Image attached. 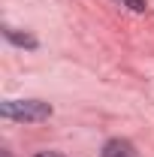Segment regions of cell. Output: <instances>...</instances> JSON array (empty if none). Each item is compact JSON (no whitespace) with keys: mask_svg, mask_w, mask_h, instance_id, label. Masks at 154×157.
I'll return each mask as SVG.
<instances>
[{"mask_svg":"<svg viewBox=\"0 0 154 157\" xmlns=\"http://www.w3.org/2000/svg\"><path fill=\"white\" fill-rule=\"evenodd\" d=\"M0 115L6 121H24V124H37L45 121L52 115V106L42 103V100H6L0 106Z\"/></svg>","mask_w":154,"mask_h":157,"instance_id":"6da1fadb","label":"cell"},{"mask_svg":"<svg viewBox=\"0 0 154 157\" xmlns=\"http://www.w3.org/2000/svg\"><path fill=\"white\" fill-rule=\"evenodd\" d=\"M103 157H139V154L133 151V145L127 139H112V142H106Z\"/></svg>","mask_w":154,"mask_h":157,"instance_id":"7a4b0ae2","label":"cell"},{"mask_svg":"<svg viewBox=\"0 0 154 157\" xmlns=\"http://www.w3.org/2000/svg\"><path fill=\"white\" fill-rule=\"evenodd\" d=\"M127 3H130V6H133L136 12H142V9H145V0H127Z\"/></svg>","mask_w":154,"mask_h":157,"instance_id":"3957f363","label":"cell"},{"mask_svg":"<svg viewBox=\"0 0 154 157\" xmlns=\"http://www.w3.org/2000/svg\"><path fill=\"white\" fill-rule=\"evenodd\" d=\"M37 157H60V154H52V151H42V154H37Z\"/></svg>","mask_w":154,"mask_h":157,"instance_id":"277c9868","label":"cell"},{"mask_svg":"<svg viewBox=\"0 0 154 157\" xmlns=\"http://www.w3.org/2000/svg\"><path fill=\"white\" fill-rule=\"evenodd\" d=\"M0 157H9V151H0Z\"/></svg>","mask_w":154,"mask_h":157,"instance_id":"5b68a950","label":"cell"}]
</instances>
